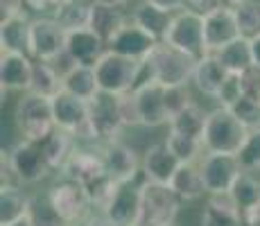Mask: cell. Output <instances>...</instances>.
Instances as JSON below:
<instances>
[{
    "label": "cell",
    "mask_w": 260,
    "mask_h": 226,
    "mask_svg": "<svg viewBox=\"0 0 260 226\" xmlns=\"http://www.w3.org/2000/svg\"><path fill=\"white\" fill-rule=\"evenodd\" d=\"M12 226H37V224H34V222H32V217L27 215V217H23V219H18V222H14Z\"/></svg>",
    "instance_id": "f5cc1de1"
},
{
    "label": "cell",
    "mask_w": 260,
    "mask_h": 226,
    "mask_svg": "<svg viewBox=\"0 0 260 226\" xmlns=\"http://www.w3.org/2000/svg\"><path fill=\"white\" fill-rule=\"evenodd\" d=\"M66 39L68 32L52 16H37L29 27V54L37 61L54 63L66 54Z\"/></svg>",
    "instance_id": "8fae6325"
},
{
    "label": "cell",
    "mask_w": 260,
    "mask_h": 226,
    "mask_svg": "<svg viewBox=\"0 0 260 226\" xmlns=\"http://www.w3.org/2000/svg\"><path fill=\"white\" fill-rule=\"evenodd\" d=\"M249 138V129L226 107H213L208 111L202 143L208 154H231L238 156Z\"/></svg>",
    "instance_id": "277c9868"
},
{
    "label": "cell",
    "mask_w": 260,
    "mask_h": 226,
    "mask_svg": "<svg viewBox=\"0 0 260 226\" xmlns=\"http://www.w3.org/2000/svg\"><path fill=\"white\" fill-rule=\"evenodd\" d=\"M242 98H244V75H229V79L224 82L222 90H219L217 100H215V107L231 109Z\"/></svg>",
    "instance_id": "60d3db41"
},
{
    "label": "cell",
    "mask_w": 260,
    "mask_h": 226,
    "mask_svg": "<svg viewBox=\"0 0 260 226\" xmlns=\"http://www.w3.org/2000/svg\"><path fill=\"white\" fill-rule=\"evenodd\" d=\"M84 226H113V222L102 213V210H95L91 217L84 222Z\"/></svg>",
    "instance_id": "7dc6e473"
},
{
    "label": "cell",
    "mask_w": 260,
    "mask_h": 226,
    "mask_svg": "<svg viewBox=\"0 0 260 226\" xmlns=\"http://www.w3.org/2000/svg\"><path fill=\"white\" fill-rule=\"evenodd\" d=\"M134 100L138 107V118L141 127L145 129H158L170 127V113L166 107V86L154 79H145L134 88Z\"/></svg>",
    "instance_id": "5bb4252c"
},
{
    "label": "cell",
    "mask_w": 260,
    "mask_h": 226,
    "mask_svg": "<svg viewBox=\"0 0 260 226\" xmlns=\"http://www.w3.org/2000/svg\"><path fill=\"white\" fill-rule=\"evenodd\" d=\"M34 195L16 181L0 183V226H12L18 219L27 217Z\"/></svg>",
    "instance_id": "603a6c76"
},
{
    "label": "cell",
    "mask_w": 260,
    "mask_h": 226,
    "mask_svg": "<svg viewBox=\"0 0 260 226\" xmlns=\"http://www.w3.org/2000/svg\"><path fill=\"white\" fill-rule=\"evenodd\" d=\"M229 70L222 66V61L217 59L215 52H208L204 54L202 59H197V66H194V73H192V82L190 86L192 90L204 100H217L219 90H222L224 82L229 79Z\"/></svg>",
    "instance_id": "ac0fdd59"
},
{
    "label": "cell",
    "mask_w": 260,
    "mask_h": 226,
    "mask_svg": "<svg viewBox=\"0 0 260 226\" xmlns=\"http://www.w3.org/2000/svg\"><path fill=\"white\" fill-rule=\"evenodd\" d=\"M95 3H104V5H111V7H120V9H132L138 0H95Z\"/></svg>",
    "instance_id": "c3c4849f"
},
{
    "label": "cell",
    "mask_w": 260,
    "mask_h": 226,
    "mask_svg": "<svg viewBox=\"0 0 260 226\" xmlns=\"http://www.w3.org/2000/svg\"><path fill=\"white\" fill-rule=\"evenodd\" d=\"M88 111H91V127L100 143H111V140L122 138L124 122L120 113V95L100 90L88 102Z\"/></svg>",
    "instance_id": "7c38bea8"
},
{
    "label": "cell",
    "mask_w": 260,
    "mask_h": 226,
    "mask_svg": "<svg viewBox=\"0 0 260 226\" xmlns=\"http://www.w3.org/2000/svg\"><path fill=\"white\" fill-rule=\"evenodd\" d=\"M199 170H202L204 185H206L208 195L231 192L238 177L244 172L238 156H231V154H208V152L199 160Z\"/></svg>",
    "instance_id": "4fadbf2b"
},
{
    "label": "cell",
    "mask_w": 260,
    "mask_h": 226,
    "mask_svg": "<svg viewBox=\"0 0 260 226\" xmlns=\"http://www.w3.org/2000/svg\"><path fill=\"white\" fill-rule=\"evenodd\" d=\"M166 43L190 54L192 59H202L204 54H208L206 32H204V16L190 12V9L177 12L172 16V25H170V29L166 34Z\"/></svg>",
    "instance_id": "9c48e42d"
},
{
    "label": "cell",
    "mask_w": 260,
    "mask_h": 226,
    "mask_svg": "<svg viewBox=\"0 0 260 226\" xmlns=\"http://www.w3.org/2000/svg\"><path fill=\"white\" fill-rule=\"evenodd\" d=\"M194 66H197V59L161 41L145 59L141 84L145 79H154V82H161L163 86H190Z\"/></svg>",
    "instance_id": "3957f363"
},
{
    "label": "cell",
    "mask_w": 260,
    "mask_h": 226,
    "mask_svg": "<svg viewBox=\"0 0 260 226\" xmlns=\"http://www.w3.org/2000/svg\"><path fill=\"white\" fill-rule=\"evenodd\" d=\"M32 93L43 95L52 100L63 90V73L50 61H37L34 59V75H32Z\"/></svg>",
    "instance_id": "e575fe53"
},
{
    "label": "cell",
    "mask_w": 260,
    "mask_h": 226,
    "mask_svg": "<svg viewBox=\"0 0 260 226\" xmlns=\"http://www.w3.org/2000/svg\"><path fill=\"white\" fill-rule=\"evenodd\" d=\"M183 202L170 185L145 181L143 185V208L138 226H168L177 224Z\"/></svg>",
    "instance_id": "ba28073f"
},
{
    "label": "cell",
    "mask_w": 260,
    "mask_h": 226,
    "mask_svg": "<svg viewBox=\"0 0 260 226\" xmlns=\"http://www.w3.org/2000/svg\"><path fill=\"white\" fill-rule=\"evenodd\" d=\"M63 90L84 100V102H91L95 95L100 93L95 66H79V63H75L71 70H66L63 73Z\"/></svg>",
    "instance_id": "f546056e"
},
{
    "label": "cell",
    "mask_w": 260,
    "mask_h": 226,
    "mask_svg": "<svg viewBox=\"0 0 260 226\" xmlns=\"http://www.w3.org/2000/svg\"><path fill=\"white\" fill-rule=\"evenodd\" d=\"M208 111L211 109H204L202 104L194 100L190 107H186L181 113H177L172 120H170V132H179L183 136H190V138L202 140L204 129H206V120H208Z\"/></svg>",
    "instance_id": "836d02e7"
},
{
    "label": "cell",
    "mask_w": 260,
    "mask_h": 226,
    "mask_svg": "<svg viewBox=\"0 0 260 226\" xmlns=\"http://www.w3.org/2000/svg\"><path fill=\"white\" fill-rule=\"evenodd\" d=\"M179 160L174 158V154L168 149V145L163 140L152 143L143 149V160H141V172L145 174V179L152 183H163L170 185L172 177L179 170Z\"/></svg>",
    "instance_id": "44dd1931"
},
{
    "label": "cell",
    "mask_w": 260,
    "mask_h": 226,
    "mask_svg": "<svg viewBox=\"0 0 260 226\" xmlns=\"http://www.w3.org/2000/svg\"><path fill=\"white\" fill-rule=\"evenodd\" d=\"M145 3L154 5V7H161V9H166V12H172V14L186 9V0H145Z\"/></svg>",
    "instance_id": "bcb514c9"
},
{
    "label": "cell",
    "mask_w": 260,
    "mask_h": 226,
    "mask_svg": "<svg viewBox=\"0 0 260 226\" xmlns=\"http://www.w3.org/2000/svg\"><path fill=\"white\" fill-rule=\"evenodd\" d=\"M29 16H12L0 21V52L29 54ZM32 57V54H29Z\"/></svg>",
    "instance_id": "4316f807"
},
{
    "label": "cell",
    "mask_w": 260,
    "mask_h": 226,
    "mask_svg": "<svg viewBox=\"0 0 260 226\" xmlns=\"http://www.w3.org/2000/svg\"><path fill=\"white\" fill-rule=\"evenodd\" d=\"M104 174H107V170H104V158H102V143L95 145L77 143L68 163L59 172V177H68L84 185H91L93 181H98Z\"/></svg>",
    "instance_id": "9a60e30c"
},
{
    "label": "cell",
    "mask_w": 260,
    "mask_h": 226,
    "mask_svg": "<svg viewBox=\"0 0 260 226\" xmlns=\"http://www.w3.org/2000/svg\"><path fill=\"white\" fill-rule=\"evenodd\" d=\"M120 113H122L124 129L141 127V118H138V107H136V100H134V90L127 95H120Z\"/></svg>",
    "instance_id": "7bdbcfd3"
},
{
    "label": "cell",
    "mask_w": 260,
    "mask_h": 226,
    "mask_svg": "<svg viewBox=\"0 0 260 226\" xmlns=\"http://www.w3.org/2000/svg\"><path fill=\"white\" fill-rule=\"evenodd\" d=\"M104 52H107V43H104L91 27L68 32L66 57L71 59L73 63H79V66H95V63L104 57Z\"/></svg>",
    "instance_id": "7402d4cb"
},
{
    "label": "cell",
    "mask_w": 260,
    "mask_h": 226,
    "mask_svg": "<svg viewBox=\"0 0 260 226\" xmlns=\"http://www.w3.org/2000/svg\"><path fill=\"white\" fill-rule=\"evenodd\" d=\"M247 3H251V0H222L224 7H231V9H240L242 5H247Z\"/></svg>",
    "instance_id": "816d5d0a"
},
{
    "label": "cell",
    "mask_w": 260,
    "mask_h": 226,
    "mask_svg": "<svg viewBox=\"0 0 260 226\" xmlns=\"http://www.w3.org/2000/svg\"><path fill=\"white\" fill-rule=\"evenodd\" d=\"M217 7H222V0H186V9L199 14V16H206Z\"/></svg>",
    "instance_id": "f6af8a7d"
},
{
    "label": "cell",
    "mask_w": 260,
    "mask_h": 226,
    "mask_svg": "<svg viewBox=\"0 0 260 226\" xmlns=\"http://www.w3.org/2000/svg\"><path fill=\"white\" fill-rule=\"evenodd\" d=\"M199 226H244L236 202L231 195H208L204 199Z\"/></svg>",
    "instance_id": "cb8c5ba5"
},
{
    "label": "cell",
    "mask_w": 260,
    "mask_h": 226,
    "mask_svg": "<svg viewBox=\"0 0 260 226\" xmlns=\"http://www.w3.org/2000/svg\"><path fill=\"white\" fill-rule=\"evenodd\" d=\"M48 179H54V172L39 143L18 140L12 149L3 152V181H16L25 188H34Z\"/></svg>",
    "instance_id": "6da1fadb"
},
{
    "label": "cell",
    "mask_w": 260,
    "mask_h": 226,
    "mask_svg": "<svg viewBox=\"0 0 260 226\" xmlns=\"http://www.w3.org/2000/svg\"><path fill=\"white\" fill-rule=\"evenodd\" d=\"M231 199L236 202L240 215H249L251 210H256L260 206V172H251L244 170L238 177L236 185L231 188Z\"/></svg>",
    "instance_id": "1f68e13d"
},
{
    "label": "cell",
    "mask_w": 260,
    "mask_h": 226,
    "mask_svg": "<svg viewBox=\"0 0 260 226\" xmlns=\"http://www.w3.org/2000/svg\"><path fill=\"white\" fill-rule=\"evenodd\" d=\"M34 59L29 54L0 52V88L3 102L9 95H23L32 88Z\"/></svg>",
    "instance_id": "e0dca14e"
},
{
    "label": "cell",
    "mask_w": 260,
    "mask_h": 226,
    "mask_svg": "<svg viewBox=\"0 0 260 226\" xmlns=\"http://www.w3.org/2000/svg\"><path fill=\"white\" fill-rule=\"evenodd\" d=\"M163 143L168 145V149L174 154V158H177L179 163H199L202 156L206 154L202 140L190 138V136H183L179 132H170V129L166 132Z\"/></svg>",
    "instance_id": "d590c367"
},
{
    "label": "cell",
    "mask_w": 260,
    "mask_h": 226,
    "mask_svg": "<svg viewBox=\"0 0 260 226\" xmlns=\"http://www.w3.org/2000/svg\"><path fill=\"white\" fill-rule=\"evenodd\" d=\"M217 54V59L222 61V66L229 70L231 75H247L249 70L256 68L253 61V50H251V39L240 37L229 45H224Z\"/></svg>",
    "instance_id": "f1b7e54d"
},
{
    "label": "cell",
    "mask_w": 260,
    "mask_h": 226,
    "mask_svg": "<svg viewBox=\"0 0 260 226\" xmlns=\"http://www.w3.org/2000/svg\"><path fill=\"white\" fill-rule=\"evenodd\" d=\"M242 222H244V226H260V206L256 210H251L249 215H244Z\"/></svg>",
    "instance_id": "681fc988"
},
{
    "label": "cell",
    "mask_w": 260,
    "mask_h": 226,
    "mask_svg": "<svg viewBox=\"0 0 260 226\" xmlns=\"http://www.w3.org/2000/svg\"><path fill=\"white\" fill-rule=\"evenodd\" d=\"M9 118H12L18 136L23 140H29V143H43L57 129L52 113V100L32 93V90L16 95Z\"/></svg>",
    "instance_id": "7a4b0ae2"
},
{
    "label": "cell",
    "mask_w": 260,
    "mask_h": 226,
    "mask_svg": "<svg viewBox=\"0 0 260 226\" xmlns=\"http://www.w3.org/2000/svg\"><path fill=\"white\" fill-rule=\"evenodd\" d=\"M145 61L122 57L118 52L107 50L104 57L95 63V75H98L100 90L111 95H127L141 84Z\"/></svg>",
    "instance_id": "8992f818"
},
{
    "label": "cell",
    "mask_w": 260,
    "mask_h": 226,
    "mask_svg": "<svg viewBox=\"0 0 260 226\" xmlns=\"http://www.w3.org/2000/svg\"><path fill=\"white\" fill-rule=\"evenodd\" d=\"M251 50H253V61H256V68H260V34L256 39H251Z\"/></svg>",
    "instance_id": "f907efd6"
},
{
    "label": "cell",
    "mask_w": 260,
    "mask_h": 226,
    "mask_svg": "<svg viewBox=\"0 0 260 226\" xmlns=\"http://www.w3.org/2000/svg\"><path fill=\"white\" fill-rule=\"evenodd\" d=\"M204 32H206V48L208 52H219L224 45L240 39V27L236 18V9L217 7L215 12L204 16Z\"/></svg>",
    "instance_id": "d6986e66"
},
{
    "label": "cell",
    "mask_w": 260,
    "mask_h": 226,
    "mask_svg": "<svg viewBox=\"0 0 260 226\" xmlns=\"http://www.w3.org/2000/svg\"><path fill=\"white\" fill-rule=\"evenodd\" d=\"M129 23V12L120 7H111L104 3H93L91 12V25L88 27L102 39L104 43H109L113 37Z\"/></svg>",
    "instance_id": "83f0119b"
},
{
    "label": "cell",
    "mask_w": 260,
    "mask_h": 226,
    "mask_svg": "<svg viewBox=\"0 0 260 226\" xmlns=\"http://www.w3.org/2000/svg\"><path fill=\"white\" fill-rule=\"evenodd\" d=\"M41 145V152L43 156H46L48 165L52 168L54 177H57L59 172L63 170V165L68 163V158H71V154L75 152V145H77V140L73 138L71 134L61 132V129H54V134H50Z\"/></svg>",
    "instance_id": "4dcf8cb0"
},
{
    "label": "cell",
    "mask_w": 260,
    "mask_h": 226,
    "mask_svg": "<svg viewBox=\"0 0 260 226\" xmlns=\"http://www.w3.org/2000/svg\"><path fill=\"white\" fill-rule=\"evenodd\" d=\"M63 0H25V9L32 18L37 16H52L54 9L61 5Z\"/></svg>",
    "instance_id": "ee69618b"
},
{
    "label": "cell",
    "mask_w": 260,
    "mask_h": 226,
    "mask_svg": "<svg viewBox=\"0 0 260 226\" xmlns=\"http://www.w3.org/2000/svg\"><path fill=\"white\" fill-rule=\"evenodd\" d=\"M170 188L177 192V197L183 204L190 202H199V199L208 197V190L204 185V177L199 163H181L177 170V174L170 181Z\"/></svg>",
    "instance_id": "484cf974"
},
{
    "label": "cell",
    "mask_w": 260,
    "mask_h": 226,
    "mask_svg": "<svg viewBox=\"0 0 260 226\" xmlns=\"http://www.w3.org/2000/svg\"><path fill=\"white\" fill-rule=\"evenodd\" d=\"M168 226H179V224H168Z\"/></svg>",
    "instance_id": "db71d44e"
},
{
    "label": "cell",
    "mask_w": 260,
    "mask_h": 226,
    "mask_svg": "<svg viewBox=\"0 0 260 226\" xmlns=\"http://www.w3.org/2000/svg\"><path fill=\"white\" fill-rule=\"evenodd\" d=\"M231 111L240 122L249 129V132L260 129V102H256V100H251V98L244 95L242 100H238V102L233 104Z\"/></svg>",
    "instance_id": "ab89813d"
},
{
    "label": "cell",
    "mask_w": 260,
    "mask_h": 226,
    "mask_svg": "<svg viewBox=\"0 0 260 226\" xmlns=\"http://www.w3.org/2000/svg\"><path fill=\"white\" fill-rule=\"evenodd\" d=\"M102 158L104 170L113 181L124 183V181H134L141 174V160L143 154H138L132 145H127L122 138L111 140V143H102Z\"/></svg>",
    "instance_id": "2e32d148"
},
{
    "label": "cell",
    "mask_w": 260,
    "mask_h": 226,
    "mask_svg": "<svg viewBox=\"0 0 260 226\" xmlns=\"http://www.w3.org/2000/svg\"><path fill=\"white\" fill-rule=\"evenodd\" d=\"M145 174L141 172L134 181L118 183L113 197L102 208V213L113 222V226H138L141 222V208H143V185Z\"/></svg>",
    "instance_id": "30bf717a"
},
{
    "label": "cell",
    "mask_w": 260,
    "mask_h": 226,
    "mask_svg": "<svg viewBox=\"0 0 260 226\" xmlns=\"http://www.w3.org/2000/svg\"><path fill=\"white\" fill-rule=\"evenodd\" d=\"M238 158L244 170L260 172V129L249 132V138H247V143H244L242 152L238 154Z\"/></svg>",
    "instance_id": "b9f144b4"
},
{
    "label": "cell",
    "mask_w": 260,
    "mask_h": 226,
    "mask_svg": "<svg viewBox=\"0 0 260 226\" xmlns=\"http://www.w3.org/2000/svg\"><path fill=\"white\" fill-rule=\"evenodd\" d=\"M52 113H54V124H57V129L71 134L77 143H82V145L100 143L93 127H91L88 102H84V100L61 90L57 98H52Z\"/></svg>",
    "instance_id": "52a82bcc"
},
{
    "label": "cell",
    "mask_w": 260,
    "mask_h": 226,
    "mask_svg": "<svg viewBox=\"0 0 260 226\" xmlns=\"http://www.w3.org/2000/svg\"><path fill=\"white\" fill-rule=\"evenodd\" d=\"M43 192H46L48 202L52 204V208L57 210V215L66 224H82L95 213L91 195H88L86 185L79 183V181L57 174Z\"/></svg>",
    "instance_id": "5b68a950"
},
{
    "label": "cell",
    "mask_w": 260,
    "mask_h": 226,
    "mask_svg": "<svg viewBox=\"0 0 260 226\" xmlns=\"http://www.w3.org/2000/svg\"><path fill=\"white\" fill-rule=\"evenodd\" d=\"M194 90L192 86H166V107L170 113V120L177 113H181L186 107L194 102Z\"/></svg>",
    "instance_id": "f35d334b"
},
{
    "label": "cell",
    "mask_w": 260,
    "mask_h": 226,
    "mask_svg": "<svg viewBox=\"0 0 260 226\" xmlns=\"http://www.w3.org/2000/svg\"><path fill=\"white\" fill-rule=\"evenodd\" d=\"M156 45H158L156 39L149 37L143 27H138V25L129 18V23L107 43V50L122 54V57L136 59V61H145Z\"/></svg>",
    "instance_id": "ffe728a7"
},
{
    "label": "cell",
    "mask_w": 260,
    "mask_h": 226,
    "mask_svg": "<svg viewBox=\"0 0 260 226\" xmlns=\"http://www.w3.org/2000/svg\"><path fill=\"white\" fill-rule=\"evenodd\" d=\"M236 18H238L240 37L256 39L260 34V0H251V3L236 9Z\"/></svg>",
    "instance_id": "8d00e7d4"
},
{
    "label": "cell",
    "mask_w": 260,
    "mask_h": 226,
    "mask_svg": "<svg viewBox=\"0 0 260 226\" xmlns=\"http://www.w3.org/2000/svg\"><path fill=\"white\" fill-rule=\"evenodd\" d=\"M29 217H32V222L37 226H63V224H66L57 215V210L52 208V204L48 202L46 192L34 195L32 208H29Z\"/></svg>",
    "instance_id": "74e56055"
},
{
    "label": "cell",
    "mask_w": 260,
    "mask_h": 226,
    "mask_svg": "<svg viewBox=\"0 0 260 226\" xmlns=\"http://www.w3.org/2000/svg\"><path fill=\"white\" fill-rule=\"evenodd\" d=\"M93 3L95 0H63V3L54 9L52 18L61 25L66 32L84 29L91 25Z\"/></svg>",
    "instance_id": "d6a6232c"
},
{
    "label": "cell",
    "mask_w": 260,
    "mask_h": 226,
    "mask_svg": "<svg viewBox=\"0 0 260 226\" xmlns=\"http://www.w3.org/2000/svg\"><path fill=\"white\" fill-rule=\"evenodd\" d=\"M172 16H174L172 12L154 7V5L145 3V0H138V3L129 9V18H132L138 27H143L149 37L156 39L158 43L166 41V34L170 29V25H172Z\"/></svg>",
    "instance_id": "d4e9b609"
}]
</instances>
